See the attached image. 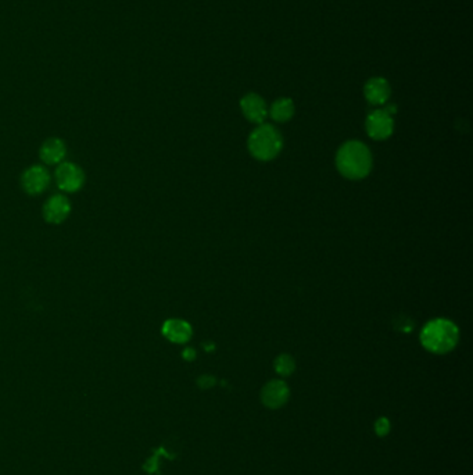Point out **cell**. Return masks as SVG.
Masks as SVG:
<instances>
[{"instance_id":"5b68a950","label":"cell","mask_w":473,"mask_h":475,"mask_svg":"<svg viewBox=\"0 0 473 475\" xmlns=\"http://www.w3.org/2000/svg\"><path fill=\"white\" fill-rule=\"evenodd\" d=\"M291 391L289 386L281 381V379H274L265 384V386L261 391V402L265 408L277 410L285 406L289 401Z\"/></svg>"},{"instance_id":"8fae6325","label":"cell","mask_w":473,"mask_h":475,"mask_svg":"<svg viewBox=\"0 0 473 475\" xmlns=\"http://www.w3.org/2000/svg\"><path fill=\"white\" fill-rule=\"evenodd\" d=\"M163 335L174 344H185L192 337V327L183 320L173 318L164 323Z\"/></svg>"},{"instance_id":"7a4b0ae2","label":"cell","mask_w":473,"mask_h":475,"mask_svg":"<svg viewBox=\"0 0 473 475\" xmlns=\"http://www.w3.org/2000/svg\"><path fill=\"white\" fill-rule=\"evenodd\" d=\"M336 167L345 178H365L372 169V155L362 142L349 141L336 155Z\"/></svg>"},{"instance_id":"9a60e30c","label":"cell","mask_w":473,"mask_h":475,"mask_svg":"<svg viewBox=\"0 0 473 475\" xmlns=\"http://www.w3.org/2000/svg\"><path fill=\"white\" fill-rule=\"evenodd\" d=\"M375 431L379 436H386L389 432H390V422L386 417H382L379 418L376 422H375Z\"/></svg>"},{"instance_id":"6da1fadb","label":"cell","mask_w":473,"mask_h":475,"mask_svg":"<svg viewBox=\"0 0 473 475\" xmlns=\"http://www.w3.org/2000/svg\"><path fill=\"white\" fill-rule=\"evenodd\" d=\"M460 339L458 327L446 318L429 321L420 332L422 346L434 355H446L454 351Z\"/></svg>"},{"instance_id":"2e32d148","label":"cell","mask_w":473,"mask_h":475,"mask_svg":"<svg viewBox=\"0 0 473 475\" xmlns=\"http://www.w3.org/2000/svg\"><path fill=\"white\" fill-rule=\"evenodd\" d=\"M197 384H199V386L201 389H210V388H213L217 384V379L213 375H201L197 379Z\"/></svg>"},{"instance_id":"8992f818","label":"cell","mask_w":473,"mask_h":475,"mask_svg":"<svg viewBox=\"0 0 473 475\" xmlns=\"http://www.w3.org/2000/svg\"><path fill=\"white\" fill-rule=\"evenodd\" d=\"M56 182L61 190L72 193L82 188L85 174L78 166L72 163H62L56 170Z\"/></svg>"},{"instance_id":"ba28073f","label":"cell","mask_w":473,"mask_h":475,"mask_svg":"<svg viewBox=\"0 0 473 475\" xmlns=\"http://www.w3.org/2000/svg\"><path fill=\"white\" fill-rule=\"evenodd\" d=\"M241 113L250 122L262 124V121L268 116V109L265 100L257 93H247L240 100Z\"/></svg>"},{"instance_id":"4fadbf2b","label":"cell","mask_w":473,"mask_h":475,"mask_svg":"<svg viewBox=\"0 0 473 475\" xmlns=\"http://www.w3.org/2000/svg\"><path fill=\"white\" fill-rule=\"evenodd\" d=\"M295 110L296 108L291 98H281L271 105L268 113L271 119L277 122H288L289 119H293Z\"/></svg>"},{"instance_id":"5bb4252c","label":"cell","mask_w":473,"mask_h":475,"mask_svg":"<svg viewBox=\"0 0 473 475\" xmlns=\"http://www.w3.org/2000/svg\"><path fill=\"white\" fill-rule=\"evenodd\" d=\"M274 367H275V371L282 375V377H289L295 372L296 370V361L295 358L291 356V355H281V356L277 357L275 361H274Z\"/></svg>"},{"instance_id":"e0dca14e","label":"cell","mask_w":473,"mask_h":475,"mask_svg":"<svg viewBox=\"0 0 473 475\" xmlns=\"http://www.w3.org/2000/svg\"><path fill=\"white\" fill-rule=\"evenodd\" d=\"M182 356H183L185 360H187V361H192V360H194V358H196V352H194L192 348H187V349H185V351H183Z\"/></svg>"},{"instance_id":"9c48e42d","label":"cell","mask_w":473,"mask_h":475,"mask_svg":"<svg viewBox=\"0 0 473 475\" xmlns=\"http://www.w3.org/2000/svg\"><path fill=\"white\" fill-rule=\"evenodd\" d=\"M21 181H22V188L27 193L39 195L48 188V185L51 182V177H49V173L45 167L34 166L24 173Z\"/></svg>"},{"instance_id":"52a82bcc","label":"cell","mask_w":473,"mask_h":475,"mask_svg":"<svg viewBox=\"0 0 473 475\" xmlns=\"http://www.w3.org/2000/svg\"><path fill=\"white\" fill-rule=\"evenodd\" d=\"M392 95V88L387 79L382 77H373L366 81L364 86V96L369 105L382 106Z\"/></svg>"},{"instance_id":"7c38bea8","label":"cell","mask_w":473,"mask_h":475,"mask_svg":"<svg viewBox=\"0 0 473 475\" xmlns=\"http://www.w3.org/2000/svg\"><path fill=\"white\" fill-rule=\"evenodd\" d=\"M65 153H67L65 145L58 138L48 139L41 148V159L46 164H58L65 157Z\"/></svg>"},{"instance_id":"3957f363","label":"cell","mask_w":473,"mask_h":475,"mask_svg":"<svg viewBox=\"0 0 473 475\" xmlns=\"http://www.w3.org/2000/svg\"><path fill=\"white\" fill-rule=\"evenodd\" d=\"M282 145L281 132L269 124H260L250 134L247 142L250 155L260 162L274 160L281 153Z\"/></svg>"},{"instance_id":"30bf717a","label":"cell","mask_w":473,"mask_h":475,"mask_svg":"<svg viewBox=\"0 0 473 475\" xmlns=\"http://www.w3.org/2000/svg\"><path fill=\"white\" fill-rule=\"evenodd\" d=\"M71 212V204L69 200L62 196V195H55L52 196L44 207V216L48 223L52 224H60L62 223Z\"/></svg>"},{"instance_id":"277c9868","label":"cell","mask_w":473,"mask_h":475,"mask_svg":"<svg viewBox=\"0 0 473 475\" xmlns=\"http://www.w3.org/2000/svg\"><path fill=\"white\" fill-rule=\"evenodd\" d=\"M365 128H366V134L372 139H375V141H385L394 131L393 116L389 115L385 109L373 110L366 117Z\"/></svg>"}]
</instances>
